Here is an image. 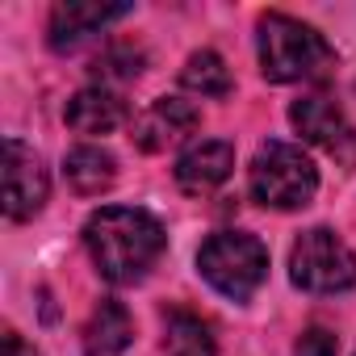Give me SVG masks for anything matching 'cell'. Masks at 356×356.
<instances>
[{
	"instance_id": "6da1fadb",
	"label": "cell",
	"mask_w": 356,
	"mask_h": 356,
	"mask_svg": "<svg viewBox=\"0 0 356 356\" xmlns=\"http://www.w3.org/2000/svg\"><path fill=\"white\" fill-rule=\"evenodd\" d=\"M163 227L155 214L138 206H101L84 222V248L97 264V273L113 285H134L143 281L155 260L163 256Z\"/></svg>"
},
{
	"instance_id": "7a4b0ae2",
	"label": "cell",
	"mask_w": 356,
	"mask_h": 356,
	"mask_svg": "<svg viewBox=\"0 0 356 356\" xmlns=\"http://www.w3.org/2000/svg\"><path fill=\"white\" fill-rule=\"evenodd\" d=\"M256 47H260V72L273 84L318 80L335 63L327 38L289 13H264L256 26Z\"/></svg>"
},
{
	"instance_id": "3957f363",
	"label": "cell",
	"mask_w": 356,
	"mask_h": 356,
	"mask_svg": "<svg viewBox=\"0 0 356 356\" xmlns=\"http://www.w3.org/2000/svg\"><path fill=\"white\" fill-rule=\"evenodd\" d=\"M248 185H252V197L268 210H302L318 193V168L302 147L273 138L256 151L248 168Z\"/></svg>"
},
{
	"instance_id": "277c9868",
	"label": "cell",
	"mask_w": 356,
	"mask_h": 356,
	"mask_svg": "<svg viewBox=\"0 0 356 356\" xmlns=\"http://www.w3.org/2000/svg\"><path fill=\"white\" fill-rule=\"evenodd\" d=\"M197 268L222 298L248 302L268 277V248L248 231H218L202 243Z\"/></svg>"
},
{
	"instance_id": "5b68a950",
	"label": "cell",
	"mask_w": 356,
	"mask_h": 356,
	"mask_svg": "<svg viewBox=\"0 0 356 356\" xmlns=\"http://www.w3.org/2000/svg\"><path fill=\"white\" fill-rule=\"evenodd\" d=\"M289 281L306 293H343L356 285V252L335 231L314 227L289 248Z\"/></svg>"
},
{
	"instance_id": "8992f818",
	"label": "cell",
	"mask_w": 356,
	"mask_h": 356,
	"mask_svg": "<svg viewBox=\"0 0 356 356\" xmlns=\"http://www.w3.org/2000/svg\"><path fill=\"white\" fill-rule=\"evenodd\" d=\"M47 193H51V181L38 151L26 147L22 138H9L5 143V214L13 222H26L47 206Z\"/></svg>"
},
{
	"instance_id": "52a82bcc",
	"label": "cell",
	"mask_w": 356,
	"mask_h": 356,
	"mask_svg": "<svg viewBox=\"0 0 356 356\" xmlns=\"http://www.w3.org/2000/svg\"><path fill=\"white\" fill-rule=\"evenodd\" d=\"M193 130H197V109L189 101H181V97H159L134 118V143L143 151H151V155L176 147Z\"/></svg>"
},
{
	"instance_id": "ba28073f",
	"label": "cell",
	"mask_w": 356,
	"mask_h": 356,
	"mask_svg": "<svg viewBox=\"0 0 356 356\" xmlns=\"http://www.w3.org/2000/svg\"><path fill=\"white\" fill-rule=\"evenodd\" d=\"M126 13H130V5H101V0H67V5H55L51 47L55 51H76L80 42H88L92 34H101L109 22H118Z\"/></svg>"
},
{
	"instance_id": "9c48e42d",
	"label": "cell",
	"mask_w": 356,
	"mask_h": 356,
	"mask_svg": "<svg viewBox=\"0 0 356 356\" xmlns=\"http://www.w3.org/2000/svg\"><path fill=\"white\" fill-rule=\"evenodd\" d=\"M231 168H235V147L222 143V138H202L176 159V185L193 197H202V193H214L227 181Z\"/></svg>"
},
{
	"instance_id": "30bf717a",
	"label": "cell",
	"mask_w": 356,
	"mask_h": 356,
	"mask_svg": "<svg viewBox=\"0 0 356 356\" xmlns=\"http://www.w3.org/2000/svg\"><path fill=\"white\" fill-rule=\"evenodd\" d=\"M289 122H293V130L306 138V143H314V147H327V151H343L348 143H352V126H348V118H343V109L331 101V97H302V101H293L289 105Z\"/></svg>"
},
{
	"instance_id": "8fae6325",
	"label": "cell",
	"mask_w": 356,
	"mask_h": 356,
	"mask_svg": "<svg viewBox=\"0 0 356 356\" xmlns=\"http://www.w3.org/2000/svg\"><path fill=\"white\" fill-rule=\"evenodd\" d=\"M126 122V101L113 92V88H80L72 101H67V126L76 134H109Z\"/></svg>"
},
{
	"instance_id": "7c38bea8",
	"label": "cell",
	"mask_w": 356,
	"mask_h": 356,
	"mask_svg": "<svg viewBox=\"0 0 356 356\" xmlns=\"http://www.w3.org/2000/svg\"><path fill=\"white\" fill-rule=\"evenodd\" d=\"M134 339V323H130V310L113 298L97 302V310L88 314L84 323V352L88 356H118L126 352Z\"/></svg>"
},
{
	"instance_id": "4fadbf2b",
	"label": "cell",
	"mask_w": 356,
	"mask_h": 356,
	"mask_svg": "<svg viewBox=\"0 0 356 356\" xmlns=\"http://www.w3.org/2000/svg\"><path fill=\"white\" fill-rule=\"evenodd\" d=\"M63 176H67V185L80 193V197H97L105 193L113 181H118V159L105 151V147H76L67 151L63 159Z\"/></svg>"
},
{
	"instance_id": "5bb4252c",
	"label": "cell",
	"mask_w": 356,
	"mask_h": 356,
	"mask_svg": "<svg viewBox=\"0 0 356 356\" xmlns=\"http://www.w3.org/2000/svg\"><path fill=\"white\" fill-rule=\"evenodd\" d=\"M163 352L168 356H218V343L206 318L189 310H172L163 318Z\"/></svg>"
},
{
	"instance_id": "9a60e30c",
	"label": "cell",
	"mask_w": 356,
	"mask_h": 356,
	"mask_svg": "<svg viewBox=\"0 0 356 356\" xmlns=\"http://www.w3.org/2000/svg\"><path fill=\"white\" fill-rule=\"evenodd\" d=\"M181 84L197 97H227L231 92V72H227L218 51H193L185 72H181Z\"/></svg>"
},
{
	"instance_id": "2e32d148",
	"label": "cell",
	"mask_w": 356,
	"mask_h": 356,
	"mask_svg": "<svg viewBox=\"0 0 356 356\" xmlns=\"http://www.w3.org/2000/svg\"><path fill=\"white\" fill-rule=\"evenodd\" d=\"M138 72H143V55L130 51V47H109V51L97 59V67H92V76L101 80V88H105V84H126V80H134Z\"/></svg>"
},
{
	"instance_id": "e0dca14e",
	"label": "cell",
	"mask_w": 356,
	"mask_h": 356,
	"mask_svg": "<svg viewBox=\"0 0 356 356\" xmlns=\"http://www.w3.org/2000/svg\"><path fill=\"white\" fill-rule=\"evenodd\" d=\"M293 356H339V339L327 327H310V331H302Z\"/></svg>"
},
{
	"instance_id": "ac0fdd59",
	"label": "cell",
	"mask_w": 356,
	"mask_h": 356,
	"mask_svg": "<svg viewBox=\"0 0 356 356\" xmlns=\"http://www.w3.org/2000/svg\"><path fill=\"white\" fill-rule=\"evenodd\" d=\"M5 356H38V352H34L17 331H5Z\"/></svg>"
}]
</instances>
